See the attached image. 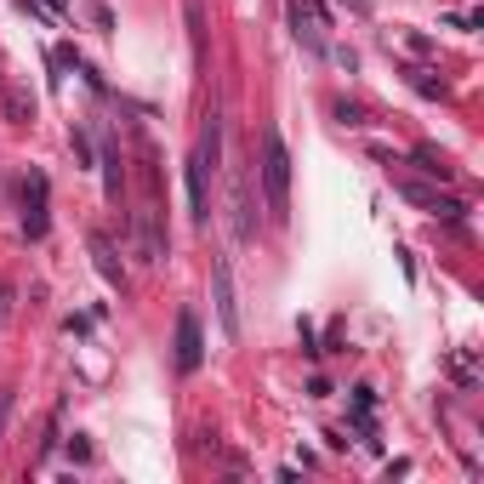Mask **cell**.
Wrapping results in <instances>:
<instances>
[{
	"mask_svg": "<svg viewBox=\"0 0 484 484\" xmlns=\"http://www.w3.org/2000/svg\"><path fill=\"white\" fill-rule=\"evenodd\" d=\"M217 160H223V120L211 115V126L200 132V149L189 160V211H194V223L211 217V171H217Z\"/></svg>",
	"mask_w": 484,
	"mask_h": 484,
	"instance_id": "cell-1",
	"label": "cell"
},
{
	"mask_svg": "<svg viewBox=\"0 0 484 484\" xmlns=\"http://www.w3.org/2000/svg\"><path fill=\"white\" fill-rule=\"evenodd\" d=\"M262 200H268L274 223H285V217H291V149H285V137H279V132L262 137Z\"/></svg>",
	"mask_w": 484,
	"mask_h": 484,
	"instance_id": "cell-2",
	"label": "cell"
},
{
	"mask_svg": "<svg viewBox=\"0 0 484 484\" xmlns=\"http://www.w3.org/2000/svg\"><path fill=\"white\" fill-rule=\"evenodd\" d=\"M285 18H291V35L302 40L308 52H325V29H331V18L319 12V0H291Z\"/></svg>",
	"mask_w": 484,
	"mask_h": 484,
	"instance_id": "cell-3",
	"label": "cell"
},
{
	"mask_svg": "<svg viewBox=\"0 0 484 484\" xmlns=\"http://www.w3.org/2000/svg\"><path fill=\"white\" fill-rule=\"evenodd\" d=\"M46 200H52V183H46L40 171H29V183H23V234L29 240H46V228H52Z\"/></svg>",
	"mask_w": 484,
	"mask_h": 484,
	"instance_id": "cell-4",
	"label": "cell"
},
{
	"mask_svg": "<svg viewBox=\"0 0 484 484\" xmlns=\"http://www.w3.org/2000/svg\"><path fill=\"white\" fill-rule=\"evenodd\" d=\"M399 194L411 200V206H421L428 217H445V223H462V217H467L462 200L445 194V189H433V183H399Z\"/></svg>",
	"mask_w": 484,
	"mask_h": 484,
	"instance_id": "cell-5",
	"label": "cell"
},
{
	"mask_svg": "<svg viewBox=\"0 0 484 484\" xmlns=\"http://www.w3.org/2000/svg\"><path fill=\"white\" fill-rule=\"evenodd\" d=\"M211 296H217V325H223V336H240V296H234V268H228V257L211 268Z\"/></svg>",
	"mask_w": 484,
	"mask_h": 484,
	"instance_id": "cell-6",
	"label": "cell"
},
{
	"mask_svg": "<svg viewBox=\"0 0 484 484\" xmlns=\"http://www.w3.org/2000/svg\"><path fill=\"white\" fill-rule=\"evenodd\" d=\"M200 365H206V342H200V319H194V314H177V370H183V377H194Z\"/></svg>",
	"mask_w": 484,
	"mask_h": 484,
	"instance_id": "cell-7",
	"label": "cell"
},
{
	"mask_svg": "<svg viewBox=\"0 0 484 484\" xmlns=\"http://www.w3.org/2000/svg\"><path fill=\"white\" fill-rule=\"evenodd\" d=\"M132 240H137V251H143V262H166L160 211H137V223H132Z\"/></svg>",
	"mask_w": 484,
	"mask_h": 484,
	"instance_id": "cell-8",
	"label": "cell"
},
{
	"mask_svg": "<svg viewBox=\"0 0 484 484\" xmlns=\"http://www.w3.org/2000/svg\"><path fill=\"white\" fill-rule=\"evenodd\" d=\"M257 234V223H251V177L245 171H234V240H251Z\"/></svg>",
	"mask_w": 484,
	"mask_h": 484,
	"instance_id": "cell-9",
	"label": "cell"
},
{
	"mask_svg": "<svg viewBox=\"0 0 484 484\" xmlns=\"http://www.w3.org/2000/svg\"><path fill=\"white\" fill-rule=\"evenodd\" d=\"M91 257H98V274L108 279V285H115V291H126V268L115 262V245H108L103 234H91Z\"/></svg>",
	"mask_w": 484,
	"mask_h": 484,
	"instance_id": "cell-10",
	"label": "cell"
},
{
	"mask_svg": "<svg viewBox=\"0 0 484 484\" xmlns=\"http://www.w3.org/2000/svg\"><path fill=\"white\" fill-rule=\"evenodd\" d=\"M411 160H416L421 171H428V177H439V183H450V160H445V154H439V149H433V143H421V149L411 154Z\"/></svg>",
	"mask_w": 484,
	"mask_h": 484,
	"instance_id": "cell-11",
	"label": "cell"
},
{
	"mask_svg": "<svg viewBox=\"0 0 484 484\" xmlns=\"http://www.w3.org/2000/svg\"><path fill=\"white\" fill-rule=\"evenodd\" d=\"M103 183H108V200H120V183H126V171H120V154L115 149H103Z\"/></svg>",
	"mask_w": 484,
	"mask_h": 484,
	"instance_id": "cell-12",
	"label": "cell"
},
{
	"mask_svg": "<svg viewBox=\"0 0 484 484\" xmlns=\"http://www.w3.org/2000/svg\"><path fill=\"white\" fill-rule=\"evenodd\" d=\"M183 18H189V35H194V57H206V35H200V0H183Z\"/></svg>",
	"mask_w": 484,
	"mask_h": 484,
	"instance_id": "cell-13",
	"label": "cell"
},
{
	"mask_svg": "<svg viewBox=\"0 0 484 484\" xmlns=\"http://www.w3.org/2000/svg\"><path fill=\"white\" fill-rule=\"evenodd\" d=\"M411 86L421 91V98H439V91H445V86H439V81H433V74H428V69H411Z\"/></svg>",
	"mask_w": 484,
	"mask_h": 484,
	"instance_id": "cell-14",
	"label": "cell"
},
{
	"mask_svg": "<svg viewBox=\"0 0 484 484\" xmlns=\"http://www.w3.org/2000/svg\"><path fill=\"white\" fill-rule=\"evenodd\" d=\"M74 160H81V166H98V154H91V137H86V132H74Z\"/></svg>",
	"mask_w": 484,
	"mask_h": 484,
	"instance_id": "cell-15",
	"label": "cell"
},
{
	"mask_svg": "<svg viewBox=\"0 0 484 484\" xmlns=\"http://www.w3.org/2000/svg\"><path fill=\"white\" fill-rule=\"evenodd\" d=\"M6 421H12V387L0 394V439H6Z\"/></svg>",
	"mask_w": 484,
	"mask_h": 484,
	"instance_id": "cell-16",
	"label": "cell"
},
{
	"mask_svg": "<svg viewBox=\"0 0 484 484\" xmlns=\"http://www.w3.org/2000/svg\"><path fill=\"white\" fill-rule=\"evenodd\" d=\"M46 6H57V12H64V0H46Z\"/></svg>",
	"mask_w": 484,
	"mask_h": 484,
	"instance_id": "cell-17",
	"label": "cell"
},
{
	"mask_svg": "<svg viewBox=\"0 0 484 484\" xmlns=\"http://www.w3.org/2000/svg\"><path fill=\"white\" fill-rule=\"evenodd\" d=\"M0 308H6V285H0Z\"/></svg>",
	"mask_w": 484,
	"mask_h": 484,
	"instance_id": "cell-18",
	"label": "cell"
}]
</instances>
